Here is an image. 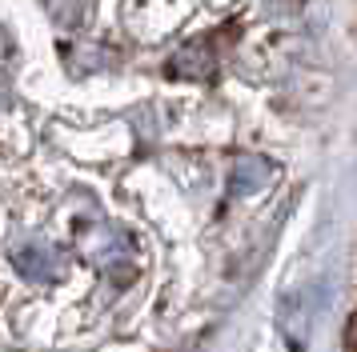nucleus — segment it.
Masks as SVG:
<instances>
[{"mask_svg": "<svg viewBox=\"0 0 357 352\" xmlns=\"http://www.w3.org/2000/svg\"><path fill=\"white\" fill-rule=\"evenodd\" d=\"M277 180V168L265 157H237L229 173V192L233 196H261Z\"/></svg>", "mask_w": 357, "mask_h": 352, "instance_id": "f257e3e1", "label": "nucleus"}, {"mask_svg": "<svg viewBox=\"0 0 357 352\" xmlns=\"http://www.w3.org/2000/svg\"><path fill=\"white\" fill-rule=\"evenodd\" d=\"M349 352H357V312H354V320H349Z\"/></svg>", "mask_w": 357, "mask_h": 352, "instance_id": "20e7f679", "label": "nucleus"}, {"mask_svg": "<svg viewBox=\"0 0 357 352\" xmlns=\"http://www.w3.org/2000/svg\"><path fill=\"white\" fill-rule=\"evenodd\" d=\"M173 72L177 77H209L213 72V56H209V45L197 40V45H185L173 56Z\"/></svg>", "mask_w": 357, "mask_h": 352, "instance_id": "7ed1b4c3", "label": "nucleus"}, {"mask_svg": "<svg viewBox=\"0 0 357 352\" xmlns=\"http://www.w3.org/2000/svg\"><path fill=\"white\" fill-rule=\"evenodd\" d=\"M13 264H17V272L24 276V280H33V285H52V280L61 276V260H56V253L40 248V244H24V248H17V253H13Z\"/></svg>", "mask_w": 357, "mask_h": 352, "instance_id": "f03ea898", "label": "nucleus"}]
</instances>
